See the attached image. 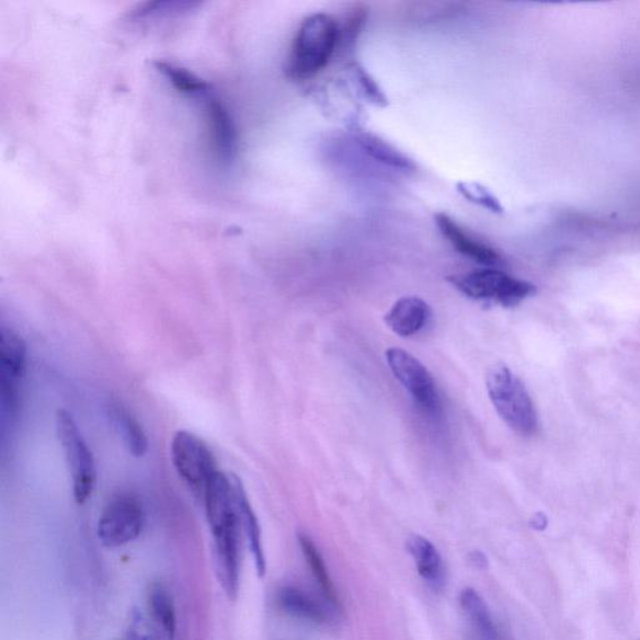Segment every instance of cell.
<instances>
[{
	"label": "cell",
	"instance_id": "6da1fadb",
	"mask_svg": "<svg viewBox=\"0 0 640 640\" xmlns=\"http://www.w3.org/2000/svg\"><path fill=\"white\" fill-rule=\"evenodd\" d=\"M202 500L215 540L217 573L226 586L239 583L240 521L236 503L232 476L217 473L208 484Z\"/></svg>",
	"mask_w": 640,
	"mask_h": 640
},
{
	"label": "cell",
	"instance_id": "7a4b0ae2",
	"mask_svg": "<svg viewBox=\"0 0 640 640\" xmlns=\"http://www.w3.org/2000/svg\"><path fill=\"white\" fill-rule=\"evenodd\" d=\"M341 43V28L334 16L316 13L301 22L293 41L286 73L295 82H305L332 59Z\"/></svg>",
	"mask_w": 640,
	"mask_h": 640
},
{
	"label": "cell",
	"instance_id": "3957f363",
	"mask_svg": "<svg viewBox=\"0 0 640 640\" xmlns=\"http://www.w3.org/2000/svg\"><path fill=\"white\" fill-rule=\"evenodd\" d=\"M487 390L495 411L512 431L522 437L538 432L535 403L522 380L506 366H494L487 376Z\"/></svg>",
	"mask_w": 640,
	"mask_h": 640
},
{
	"label": "cell",
	"instance_id": "277c9868",
	"mask_svg": "<svg viewBox=\"0 0 640 640\" xmlns=\"http://www.w3.org/2000/svg\"><path fill=\"white\" fill-rule=\"evenodd\" d=\"M56 431L68 473L72 479L75 500L78 504H84L92 496L96 484L93 452L79 430L75 416L65 409H59L56 414Z\"/></svg>",
	"mask_w": 640,
	"mask_h": 640
},
{
	"label": "cell",
	"instance_id": "5b68a950",
	"mask_svg": "<svg viewBox=\"0 0 640 640\" xmlns=\"http://www.w3.org/2000/svg\"><path fill=\"white\" fill-rule=\"evenodd\" d=\"M448 281L469 298L492 300L503 307L518 306L536 293L533 284L494 268L453 275Z\"/></svg>",
	"mask_w": 640,
	"mask_h": 640
},
{
	"label": "cell",
	"instance_id": "8992f818",
	"mask_svg": "<svg viewBox=\"0 0 640 640\" xmlns=\"http://www.w3.org/2000/svg\"><path fill=\"white\" fill-rule=\"evenodd\" d=\"M171 458L178 476L201 498L219 472L216 457L208 444L190 431H178L173 435Z\"/></svg>",
	"mask_w": 640,
	"mask_h": 640
},
{
	"label": "cell",
	"instance_id": "52a82bcc",
	"mask_svg": "<svg viewBox=\"0 0 640 640\" xmlns=\"http://www.w3.org/2000/svg\"><path fill=\"white\" fill-rule=\"evenodd\" d=\"M146 526V511L138 496L114 495L98 522V538L106 548H119L136 540Z\"/></svg>",
	"mask_w": 640,
	"mask_h": 640
},
{
	"label": "cell",
	"instance_id": "ba28073f",
	"mask_svg": "<svg viewBox=\"0 0 640 640\" xmlns=\"http://www.w3.org/2000/svg\"><path fill=\"white\" fill-rule=\"evenodd\" d=\"M386 358L390 370L408 390L416 405L426 414L439 415L441 397L430 370L414 355L403 350L389 348Z\"/></svg>",
	"mask_w": 640,
	"mask_h": 640
},
{
	"label": "cell",
	"instance_id": "9c48e42d",
	"mask_svg": "<svg viewBox=\"0 0 640 640\" xmlns=\"http://www.w3.org/2000/svg\"><path fill=\"white\" fill-rule=\"evenodd\" d=\"M26 353L28 350L23 338L13 329L3 327L0 331V386L4 411L11 414L20 409Z\"/></svg>",
	"mask_w": 640,
	"mask_h": 640
},
{
	"label": "cell",
	"instance_id": "30bf717a",
	"mask_svg": "<svg viewBox=\"0 0 640 640\" xmlns=\"http://www.w3.org/2000/svg\"><path fill=\"white\" fill-rule=\"evenodd\" d=\"M195 102L204 106L212 147L216 156L220 162H232L237 152L238 138L235 121L230 117L227 106L219 101L213 89Z\"/></svg>",
	"mask_w": 640,
	"mask_h": 640
},
{
	"label": "cell",
	"instance_id": "8fae6325",
	"mask_svg": "<svg viewBox=\"0 0 640 640\" xmlns=\"http://www.w3.org/2000/svg\"><path fill=\"white\" fill-rule=\"evenodd\" d=\"M434 219L443 237L446 238L452 247L461 255L468 256L470 260L489 266L502 263V258L495 249L485 243L479 242L478 239L472 235H469L464 227L446 215V213H437Z\"/></svg>",
	"mask_w": 640,
	"mask_h": 640
},
{
	"label": "cell",
	"instance_id": "7c38bea8",
	"mask_svg": "<svg viewBox=\"0 0 640 640\" xmlns=\"http://www.w3.org/2000/svg\"><path fill=\"white\" fill-rule=\"evenodd\" d=\"M232 480L235 485L240 527H242L249 549H251L256 573L263 578L266 573V560L264 556L260 522H258L256 515L252 508V504L248 500V495L242 482H240V479L235 475L232 476Z\"/></svg>",
	"mask_w": 640,
	"mask_h": 640
},
{
	"label": "cell",
	"instance_id": "4fadbf2b",
	"mask_svg": "<svg viewBox=\"0 0 640 640\" xmlns=\"http://www.w3.org/2000/svg\"><path fill=\"white\" fill-rule=\"evenodd\" d=\"M431 318V307L418 297H404L389 310L387 325L400 336H412L422 331Z\"/></svg>",
	"mask_w": 640,
	"mask_h": 640
},
{
	"label": "cell",
	"instance_id": "5bb4252c",
	"mask_svg": "<svg viewBox=\"0 0 640 640\" xmlns=\"http://www.w3.org/2000/svg\"><path fill=\"white\" fill-rule=\"evenodd\" d=\"M459 603L469 629L470 639L501 640L491 612H489L487 603L477 591L472 588L461 591Z\"/></svg>",
	"mask_w": 640,
	"mask_h": 640
},
{
	"label": "cell",
	"instance_id": "9a60e30c",
	"mask_svg": "<svg viewBox=\"0 0 640 640\" xmlns=\"http://www.w3.org/2000/svg\"><path fill=\"white\" fill-rule=\"evenodd\" d=\"M279 607L287 615L310 621L313 625H324L331 618V607H324L312 595L293 585H284L277 595Z\"/></svg>",
	"mask_w": 640,
	"mask_h": 640
},
{
	"label": "cell",
	"instance_id": "2e32d148",
	"mask_svg": "<svg viewBox=\"0 0 640 640\" xmlns=\"http://www.w3.org/2000/svg\"><path fill=\"white\" fill-rule=\"evenodd\" d=\"M408 550L414 559L422 580L434 590L442 588L444 583L443 560L432 541L421 536H413L408 540Z\"/></svg>",
	"mask_w": 640,
	"mask_h": 640
},
{
	"label": "cell",
	"instance_id": "e0dca14e",
	"mask_svg": "<svg viewBox=\"0 0 640 640\" xmlns=\"http://www.w3.org/2000/svg\"><path fill=\"white\" fill-rule=\"evenodd\" d=\"M299 545L301 552H304L307 563L312 572L313 578L319 586L320 592H322V597L324 602L334 612L340 610L341 603L338 599L336 591L334 588L331 576H329L328 569L325 567L322 556H320L318 548L306 535H299Z\"/></svg>",
	"mask_w": 640,
	"mask_h": 640
},
{
	"label": "cell",
	"instance_id": "ac0fdd59",
	"mask_svg": "<svg viewBox=\"0 0 640 640\" xmlns=\"http://www.w3.org/2000/svg\"><path fill=\"white\" fill-rule=\"evenodd\" d=\"M112 414L130 455L136 458L145 457L149 449V441L144 426H141L137 418L122 405L113 407Z\"/></svg>",
	"mask_w": 640,
	"mask_h": 640
},
{
	"label": "cell",
	"instance_id": "d6986e66",
	"mask_svg": "<svg viewBox=\"0 0 640 640\" xmlns=\"http://www.w3.org/2000/svg\"><path fill=\"white\" fill-rule=\"evenodd\" d=\"M357 141L364 152H367L373 159L392 168L402 169V171H413L414 163L402 152H399L393 146L377 136L362 133Z\"/></svg>",
	"mask_w": 640,
	"mask_h": 640
},
{
	"label": "cell",
	"instance_id": "ffe728a7",
	"mask_svg": "<svg viewBox=\"0 0 640 640\" xmlns=\"http://www.w3.org/2000/svg\"><path fill=\"white\" fill-rule=\"evenodd\" d=\"M149 608L157 624L162 627L169 640L176 635V615L171 595L163 586L156 585L149 594Z\"/></svg>",
	"mask_w": 640,
	"mask_h": 640
},
{
	"label": "cell",
	"instance_id": "44dd1931",
	"mask_svg": "<svg viewBox=\"0 0 640 640\" xmlns=\"http://www.w3.org/2000/svg\"><path fill=\"white\" fill-rule=\"evenodd\" d=\"M195 4L180 2H156L140 5L137 11L133 12L132 22L164 21L167 18H174L188 13Z\"/></svg>",
	"mask_w": 640,
	"mask_h": 640
},
{
	"label": "cell",
	"instance_id": "7402d4cb",
	"mask_svg": "<svg viewBox=\"0 0 640 640\" xmlns=\"http://www.w3.org/2000/svg\"><path fill=\"white\" fill-rule=\"evenodd\" d=\"M456 186L461 197L468 202L493 213H501L503 210L500 201L484 185L477 182H459Z\"/></svg>",
	"mask_w": 640,
	"mask_h": 640
},
{
	"label": "cell",
	"instance_id": "603a6c76",
	"mask_svg": "<svg viewBox=\"0 0 640 640\" xmlns=\"http://www.w3.org/2000/svg\"><path fill=\"white\" fill-rule=\"evenodd\" d=\"M353 73L364 95L368 98L372 103L385 106L387 105V96L366 70L361 66H353Z\"/></svg>",
	"mask_w": 640,
	"mask_h": 640
}]
</instances>
